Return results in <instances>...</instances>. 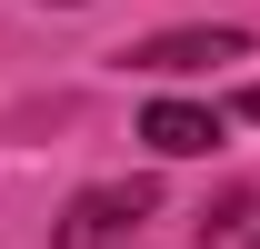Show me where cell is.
Here are the masks:
<instances>
[{"label":"cell","mask_w":260,"mask_h":249,"mask_svg":"<svg viewBox=\"0 0 260 249\" xmlns=\"http://www.w3.org/2000/svg\"><path fill=\"white\" fill-rule=\"evenodd\" d=\"M250 249H260V229H250Z\"/></svg>","instance_id":"6"},{"label":"cell","mask_w":260,"mask_h":249,"mask_svg":"<svg viewBox=\"0 0 260 249\" xmlns=\"http://www.w3.org/2000/svg\"><path fill=\"white\" fill-rule=\"evenodd\" d=\"M240 120H260V80H250V90H240Z\"/></svg>","instance_id":"4"},{"label":"cell","mask_w":260,"mask_h":249,"mask_svg":"<svg viewBox=\"0 0 260 249\" xmlns=\"http://www.w3.org/2000/svg\"><path fill=\"white\" fill-rule=\"evenodd\" d=\"M150 210H160V189H150V180H90L60 219H50V249H120Z\"/></svg>","instance_id":"1"},{"label":"cell","mask_w":260,"mask_h":249,"mask_svg":"<svg viewBox=\"0 0 260 249\" xmlns=\"http://www.w3.org/2000/svg\"><path fill=\"white\" fill-rule=\"evenodd\" d=\"M130 70H150V80H190V70H220V60H250V30H150V40H130L120 50Z\"/></svg>","instance_id":"2"},{"label":"cell","mask_w":260,"mask_h":249,"mask_svg":"<svg viewBox=\"0 0 260 249\" xmlns=\"http://www.w3.org/2000/svg\"><path fill=\"white\" fill-rule=\"evenodd\" d=\"M140 140L160 159H200L220 140V110H200V100H150V110H140Z\"/></svg>","instance_id":"3"},{"label":"cell","mask_w":260,"mask_h":249,"mask_svg":"<svg viewBox=\"0 0 260 249\" xmlns=\"http://www.w3.org/2000/svg\"><path fill=\"white\" fill-rule=\"evenodd\" d=\"M60 10H80V0H60Z\"/></svg>","instance_id":"5"}]
</instances>
